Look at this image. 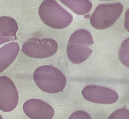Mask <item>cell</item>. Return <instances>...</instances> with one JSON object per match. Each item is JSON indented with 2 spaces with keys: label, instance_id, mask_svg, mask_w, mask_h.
<instances>
[{
  "label": "cell",
  "instance_id": "1",
  "mask_svg": "<svg viewBox=\"0 0 129 119\" xmlns=\"http://www.w3.org/2000/svg\"><path fill=\"white\" fill-rule=\"evenodd\" d=\"M33 78L42 91L50 94L63 91L67 84L64 74L58 69L49 65L37 68L34 73Z\"/></svg>",
  "mask_w": 129,
  "mask_h": 119
},
{
  "label": "cell",
  "instance_id": "2",
  "mask_svg": "<svg viewBox=\"0 0 129 119\" xmlns=\"http://www.w3.org/2000/svg\"><path fill=\"white\" fill-rule=\"evenodd\" d=\"M94 43L92 35L87 30L79 29L75 32L68 44L67 52L70 61L79 64L86 60L92 52L91 47Z\"/></svg>",
  "mask_w": 129,
  "mask_h": 119
},
{
  "label": "cell",
  "instance_id": "3",
  "mask_svg": "<svg viewBox=\"0 0 129 119\" xmlns=\"http://www.w3.org/2000/svg\"><path fill=\"white\" fill-rule=\"evenodd\" d=\"M39 15L46 25L53 28L62 29L72 22V15L55 1L43 2L39 9Z\"/></svg>",
  "mask_w": 129,
  "mask_h": 119
},
{
  "label": "cell",
  "instance_id": "4",
  "mask_svg": "<svg viewBox=\"0 0 129 119\" xmlns=\"http://www.w3.org/2000/svg\"><path fill=\"white\" fill-rule=\"evenodd\" d=\"M123 9L124 6L120 3L100 4L91 15V24L96 29L108 28L118 19Z\"/></svg>",
  "mask_w": 129,
  "mask_h": 119
},
{
  "label": "cell",
  "instance_id": "5",
  "mask_svg": "<svg viewBox=\"0 0 129 119\" xmlns=\"http://www.w3.org/2000/svg\"><path fill=\"white\" fill-rule=\"evenodd\" d=\"M58 44L54 39L30 38L23 44L22 51L27 56L35 58H44L55 54L58 51Z\"/></svg>",
  "mask_w": 129,
  "mask_h": 119
},
{
  "label": "cell",
  "instance_id": "6",
  "mask_svg": "<svg viewBox=\"0 0 129 119\" xmlns=\"http://www.w3.org/2000/svg\"><path fill=\"white\" fill-rule=\"evenodd\" d=\"M19 100L18 92L13 81L6 76L0 77V110L5 112L12 111Z\"/></svg>",
  "mask_w": 129,
  "mask_h": 119
},
{
  "label": "cell",
  "instance_id": "7",
  "mask_svg": "<svg viewBox=\"0 0 129 119\" xmlns=\"http://www.w3.org/2000/svg\"><path fill=\"white\" fill-rule=\"evenodd\" d=\"M82 93L85 100L100 104H113L117 101L119 98L118 94L115 91L109 88L96 85L85 86Z\"/></svg>",
  "mask_w": 129,
  "mask_h": 119
},
{
  "label": "cell",
  "instance_id": "8",
  "mask_svg": "<svg viewBox=\"0 0 129 119\" xmlns=\"http://www.w3.org/2000/svg\"><path fill=\"white\" fill-rule=\"evenodd\" d=\"M23 108L25 114L31 119H52L54 115L52 107L40 99L28 100L24 103Z\"/></svg>",
  "mask_w": 129,
  "mask_h": 119
},
{
  "label": "cell",
  "instance_id": "9",
  "mask_svg": "<svg viewBox=\"0 0 129 119\" xmlns=\"http://www.w3.org/2000/svg\"><path fill=\"white\" fill-rule=\"evenodd\" d=\"M16 21L8 16L0 17V45L17 39L16 35L18 29Z\"/></svg>",
  "mask_w": 129,
  "mask_h": 119
},
{
  "label": "cell",
  "instance_id": "10",
  "mask_svg": "<svg viewBox=\"0 0 129 119\" xmlns=\"http://www.w3.org/2000/svg\"><path fill=\"white\" fill-rule=\"evenodd\" d=\"M20 50L18 44L12 42L0 48V73L8 68L15 61Z\"/></svg>",
  "mask_w": 129,
  "mask_h": 119
},
{
  "label": "cell",
  "instance_id": "11",
  "mask_svg": "<svg viewBox=\"0 0 129 119\" xmlns=\"http://www.w3.org/2000/svg\"><path fill=\"white\" fill-rule=\"evenodd\" d=\"M74 13L84 15L91 10L92 4L89 1H59Z\"/></svg>",
  "mask_w": 129,
  "mask_h": 119
},
{
  "label": "cell",
  "instance_id": "12",
  "mask_svg": "<svg viewBox=\"0 0 129 119\" xmlns=\"http://www.w3.org/2000/svg\"><path fill=\"white\" fill-rule=\"evenodd\" d=\"M120 60L121 63L127 67H129V39H126L123 42L119 53Z\"/></svg>",
  "mask_w": 129,
  "mask_h": 119
},
{
  "label": "cell",
  "instance_id": "13",
  "mask_svg": "<svg viewBox=\"0 0 129 119\" xmlns=\"http://www.w3.org/2000/svg\"><path fill=\"white\" fill-rule=\"evenodd\" d=\"M108 119H129V112L127 109H119L113 112Z\"/></svg>",
  "mask_w": 129,
  "mask_h": 119
},
{
  "label": "cell",
  "instance_id": "14",
  "mask_svg": "<svg viewBox=\"0 0 129 119\" xmlns=\"http://www.w3.org/2000/svg\"><path fill=\"white\" fill-rule=\"evenodd\" d=\"M68 119H92L87 112L81 111L75 112L72 114Z\"/></svg>",
  "mask_w": 129,
  "mask_h": 119
},
{
  "label": "cell",
  "instance_id": "15",
  "mask_svg": "<svg viewBox=\"0 0 129 119\" xmlns=\"http://www.w3.org/2000/svg\"><path fill=\"white\" fill-rule=\"evenodd\" d=\"M90 14L86 15L84 16V17L85 18H89L90 17Z\"/></svg>",
  "mask_w": 129,
  "mask_h": 119
},
{
  "label": "cell",
  "instance_id": "16",
  "mask_svg": "<svg viewBox=\"0 0 129 119\" xmlns=\"http://www.w3.org/2000/svg\"><path fill=\"white\" fill-rule=\"evenodd\" d=\"M0 119H4L2 116L0 114Z\"/></svg>",
  "mask_w": 129,
  "mask_h": 119
}]
</instances>
